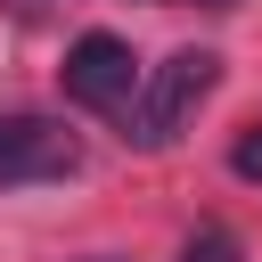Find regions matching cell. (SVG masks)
Wrapping results in <instances>:
<instances>
[{
  "instance_id": "3957f363",
  "label": "cell",
  "mask_w": 262,
  "mask_h": 262,
  "mask_svg": "<svg viewBox=\"0 0 262 262\" xmlns=\"http://www.w3.org/2000/svg\"><path fill=\"white\" fill-rule=\"evenodd\" d=\"M74 164H82V147H74L66 123H41V115H8L0 123V188H16V180H66Z\"/></svg>"
},
{
  "instance_id": "6da1fadb",
  "label": "cell",
  "mask_w": 262,
  "mask_h": 262,
  "mask_svg": "<svg viewBox=\"0 0 262 262\" xmlns=\"http://www.w3.org/2000/svg\"><path fill=\"white\" fill-rule=\"evenodd\" d=\"M213 82H221V57H213V49H172L164 66L139 74V98H131V115H123V123H131L123 139L147 147V156L172 147V139L188 131V115L213 98Z\"/></svg>"
},
{
  "instance_id": "7a4b0ae2",
  "label": "cell",
  "mask_w": 262,
  "mask_h": 262,
  "mask_svg": "<svg viewBox=\"0 0 262 262\" xmlns=\"http://www.w3.org/2000/svg\"><path fill=\"white\" fill-rule=\"evenodd\" d=\"M66 98L74 106H90V115H131V98H139V66H131V41L123 33H82V41H66Z\"/></svg>"
},
{
  "instance_id": "277c9868",
  "label": "cell",
  "mask_w": 262,
  "mask_h": 262,
  "mask_svg": "<svg viewBox=\"0 0 262 262\" xmlns=\"http://www.w3.org/2000/svg\"><path fill=\"white\" fill-rule=\"evenodd\" d=\"M180 262H246V237L221 229V221H196V229L180 237Z\"/></svg>"
},
{
  "instance_id": "8992f818",
  "label": "cell",
  "mask_w": 262,
  "mask_h": 262,
  "mask_svg": "<svg viewBox=\"0 0 262 262\" xmlns=\"http://www.w3.org/2000/svg\"><path fill=\"white\" fill-rule=\"evenodd\" d=\"M90 262H115V254H90Z\"/></svg>"
},
{
  "instance_id": "52a82bcc",
  "label": "cell",
  "mask_w": 262,
  "mask_h": 262,
  "mask_svg": "<svg viewBox=\"0 0 262 262\" xmlns=\"http://www.w3.org/2000/svg\"><path fill=\"white\" fill-rule=\"evenodd\" d=\"M205 8H229V0H205Z\"/></svg>"
},
{
  "instance_id": "5b68a950",
  "label": "cell",
  "mask_w": 262,
  "mask_h": 262,
  "mask_svg": "<svg viewBox=\"0 0 262 262\" xmlns=\"http://www.w3.org/2000/svg\"><path fill=\"white\" fill-rule=\"evenodd\" d=\"M229 172H237L246 188H262V123H254V131H237V147H229Z\"/></svg>"
}]
</instances>
